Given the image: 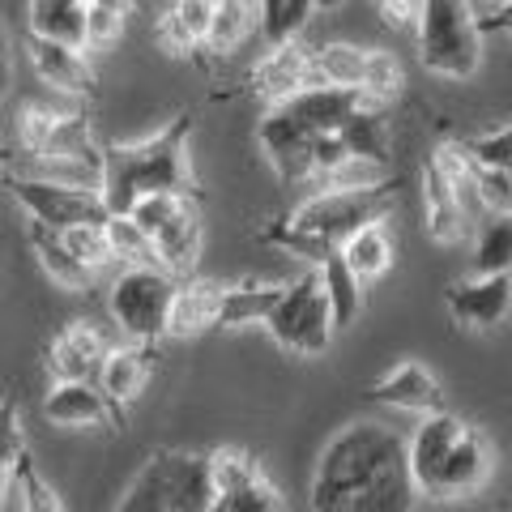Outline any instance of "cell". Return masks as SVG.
<instances>
[{
    "instance_id": "6da1fadb",
    "label": "cell",
    "mask_w": 512,
    "mask_h": 512,
    "mask_svg": "<svg viewBox=\"0 0 512 512\" xmlns=\"http://www.w3.org/2000/svg\"><path fill=\"white\" fill-rule=\"evenodd\" d=\"M414 504L406 440L384 423H350L325 444L312 478V508L402 512Z\"/></svg>"
},
{
    "instance_id": "7a4b0ae2",
    "label": "cell",
    "mask_w": 512,
    "mask_h": 512,
    "mask_svg": "<svg viewBox=\"0 0 512 512\" xmlns=\"http://www.w3.org/2000/svg\"><path fill=\"white\" fill-rule=\"evenodd\" d=\"M188 137L192 111H180L163 133H154L137 146H111L99 154V197L107 214H128L141 192H175V197H197L188 167Z\"/></svg>"
},
{
    "instance_id": "3957f363",
    "label": "cell",
    "mask_w": 512,
    "mask_h": 512,
    "mask_svg": "<svg viewBox=\"0 0 512 512\" xmlns=\"http://www.w3.org/2000/svg\"><path fill=\"white\" fill-rule=\"evenodd\" d=\"M210 504V461L180 448L154 453L120 500L124 512H210Z\"/></svg>"
},
{
    "instance_id": "277c9868",
    "label": "cell",
    "mask_w": 512,
    "mask_h": 512,
    "mask_svg": "<svg viewBox=\"0 0 512 512\" xmlns=\"http://www.w3.org/2000/svg\"><path fill=\"white\" fill-rule=\"evenodd\" d=\"M419 60L427 73H440L448 82H466L483 64V35L470 18L466 0H419Z\"/></svg>"
},
{
    "instance_id": "5b68a950",
    "label": "cell",
    "mask_w": 512,
    "mask_h": 512,
    "mask_svg": "<svg viewBox=\"0 0 512 512\" xmlns=\"http://www.w3.org/2000/svg\"><path fill=\"white\" fill-rule=\"evenodd\" d=\"M397 205V184L380 180V184H363V188H325L312 201H303L299 210L286 218V227L316 239V244L338 248L342 239L363 227V222H384Z\"/></svg>"
},
{
    "instance_id": "8992f818",
    "label": "cell",
    "mask_w": 512,
    "mask_h": 512,
    "mask_svg": "<svg viewBox=\"0 0 512 512\" xmlns=\"http://www.w3.org/2000/svg\"><path fill=\"white\" fill-rule=\"evenodd\" d=\"M265 325L274 333V342L295 350V355H320V350L329 346L333 316H329V299L320 291L316 269L295 278L291 286H282V295H278L274 308H269Z\"/></svg>"
},
{
    "instance_id": "52a82bcc",
    "label": "cell",
    "mask_w": 512,
    "mask_h": 512,
    "mask_svg": "<svg viewBox=\"0 0 512 512\" xmlns=\"http://www.w3.org/2000/svg\"><path fill=\"white\" fill-rule=\"evenodd\" d=\"M175 282L167 269L158 265H128L124 274L111 282V316L120 320L124 333L141 342L167 338V308H171Z\"/></svg>"
},
{
    "instance_id": "ba28073f",
    "label": "cell",
    "mask_w": 512,
    "mask_h": 512,
    "mask_svg": "<svg viewBox=\"0 0 512 512\" xmlns=\"http://www.w3.org/2000/svg\"><path fill=\"white\" fill-rule=\"evenodd\" d=\"M205 461H210V487H214L210 512H282L286 508L278 487L269 483L265 470L248 453L218 448Z\"/></svg>"
},
{
    "instance_id": "9c48e42d",
    "label": "cell",
    "mask_w": 512,
    "mask_h": 512,
    "mask_svg": "<svg viewBox=\"0 0 512 512\" xmlns=\"http://www.w3.org/2000/svg\"><path fill=\"white\" fill-rule=\"evenodd\" d=\"M13 197L26 205L30 218L47 222V227H77V222H103L107 205L99 197V188L86 184H64V180H13Z\"/></svg>"
},
{
    "instance_id": "30bf717a",
    "label": "cell",
    "mask_w": 512,
    "mask_h": 512,
    "mask_svg": "<svg viewBox=\"0 0 512 512\" xmlns=\"http://www.w3.org/2000/svg\"><path fill=\"white\" fill-rule=\"evenodd\" d=\"M444 303L453 312L457 325H470V329H495L512 308V278L508 269L500 274H478L470 282H453L444 291Z\"/></svg>"
},
{
    "instance_id": "8fae6325",
    "label": "cell",
    "mask_w": 512,
    "mask_h": 512,
    "mask_svg": "<svg viewBox=\"0 0 512 512\" xmlns=\"http://www.w3.org/2000/svg\"><path fill=\"white\" fill-rule=\"evenodd\" d=\"M491 478V444L483 431H474L461 423L457 440L448 444V457L436 478V500H461V495H474Z\"/></svg>"
},
{
    "instance_id": "7c38bea8",
    "label": "cell",
    "mask_w": 512,
    "mask_h": 512,
    "mask_svg": "<svg viewBox=\"0 0 512 512\" xmlns=\"http://www.w3.org/2000/svg\"><path fill=\"white\" fill-rule=\"evenodd\" d=\"M461 431V419H453L448 410H436V414H423L419 431L406 440V466H410V483L414 491L431 495L436 491V478H440V466L448 457V444L457 440Z\"/></svg>"
},
{
    "instance_id": "4fadbf2b",
    "label": "cell",
    "mask_w": 512,
    "mask_h": 512,
    "mask_svg": "<svg viewBox=\"0 0 512 512\" xmlns=\"http://www.w3.org/2000/svg\"><path fill=\"white\" fill-rule=\"evenodd\" d=\"M26 52H30V64H35V73H39L52 90H64V94H94V69H90V60L82 56V47L60 43V39H47V35H30V39H26Z\"/></svg>"
},
{
    "instance_id": "5bb4252c",
    "label": "cell",
    "mask_w": 512,
    "mask_h": 512,
    "mask_svg": "<svg viewBox=\"0 0 512 512\" xmlns=\"http://www.w3.org/2000/svg\"><path fill=\"white\" fill-rule=\"evenodd\" d=\"M150 372H154V355L146 346H120V350H107L103 355V363H99V372L94 376H99V393L107 397L116 423H124V406L141 397Z\"/></svg>"
},
{
    "instance_id": "9a60e30c",
    "label": "cell",
    "mask_w": 512,
    "mask_h": 512,
    "mask_svg": "<svg viewBox=\"0 0 512 512\" xmlns=\"http://www.w3.org/2000/svg\"><path fill=\"white\" fill-rule=\"evenodd\" d=\"M372 402L393 406V410H414V414H436L448 410V397L440 389V380L427 372L423 363H402L389 376H380L372 384Z\"/></svg>"
},
{
    "instance_id": "2e32d148",
    "label": "cell",
    "mask_w": 512,
    "mask_h": 512,
    "mask_svg": "<svg viewBox=\"0 0 512 512\" xmlns=\"http://www.w3.org/2000/svg\"><path fill=\"white\" fill-rule=\"evenodd\" d=\"M154 244V261L167 269V274H192L197 269V256H201V218H197V205L192 197H184L175 205V214L150 235Z\"/></svg>"
},
{
    "instance_id": "e0dca14e",
    "label": "cell",
    "mask_w": 512,
    "mask_h": 512,
    "mask_svg": "<svg viewBox=\"0 0 512 512\" xmlns=\"http://www.w3.org/2000/svg\"><path fill=\"white\" fill-rule=\"evenodd\" d=\"M303 86H312V52L299 47L295 39L274 43V52L252 69V90L269 103H278V99H286V94H295Z\"/></svg>"
},
{
    "instance_id": "ac0fdd59",
    "label": "cell",
    "mask_w": 512,
    "mask_h": 512,
    "mask_svg": "<svg viewBox=\"0 0 512 512\" xmlns=\"http://www.w3.org/2000/svg\"><path fill=\"white\" fill-rule=\"evenodd\" d=\"M423 201H427V235L436 239V244H466L470 239V218L466 210L457 205V192L448 188L444 171L436 167V158L427 163L423 171Z\"/></svg>"
},
{
    "instance_id": "d6986e66",
    "label": "cell",
    "mask_w": 512,
    "mask_h": 512,
    "mask_svg": "<svg viewBox=\"0 0 512 512\" xmlns=\"http://www.w3.org/2000/svg\"><path fill=\"white\" fill-rule=\"evenodd\" d=\"M43 414L60 427H90V423H107L116 419L107 406V397L99 393L94 380H60L43 402Z\"/></svg>"
},
{
    "instance_id": "ffe728a7",
    "label": "cell",
    "mask_w": 512,
    "mask_h": 512,
    "mask_svg": "<svg viewBox=\"0 0 512 512\" xmlns=\"http://www.w3.org/2000/svg\"><path fill=\"white\" fill-rule=\"evenodd\" d=\"M218 303H222V286L218 282L175 286L171 308H167V338H197V333L214 329Z\"/></svg>"
},
{
    "instance_id": "44dd1931",
    "label": "cell",
    "mask_w": 512,
    "mask_h": 512,
    "mask_svg": "<svg viewBox=\"0 0 512 512\" xmlns=\"http://www.w3.org/2000/svg\"><path fill=\"white\" fill-rule=\"evenodd\" d=\"M256 26H261V9H256V0H214L201 47H210L214 56H231L256 35Z\"/></svg>"
},
{
    "instance_id": "7402d4cb",
    "label": "cell",
    "mask_w": 512,
    "mask_h": 512,
    "mask_svg": "<svg viewBox=\"0 0 512 512\" xmlns=\"http://www.w3.org/2000/svg\"><path fill=\"white\" fill-rule=\"evenodd\" d=\"M316 278H320V291L329 299V316H333V329H346L355 325L359 312H363V282L350 274V265L342 261V252L333 248L316 261Z\"/></svg>"
},
{
    "instance_id": "603a6c76",
    "label": "cell",
    "mask_w": 512,
    "mask_h": 512,
    "mask_svg": "<svg viewBox=\"0 0 512 512\" xmlns=\"http://www.w3.org/2000/svg\"><path fill=\"white\" fill-rule=\"evenodd\" d=\"M342 261L350 265V274H355L359 282H372L380 274H389V265H393V239L389 231H384V222H363V227L350 231L342 244Z\"/></svg>"
},
{
    "instance_id": "cb8c5ba5",
    "label": "cell",
    "mask_w": 512,
    "mask_h": 512,
    "mask_svg": "<svg viewBox=\"0 0 512 512\" xmlns=\"http://www.w3.org/2000/svg\"><path fill=\"white\" fill-rule=\"evenodd\" d=\"M30 244H35L39 252V265L52 274V282H60L64 291H86L90 278H94V269H86L77 256L69 252V244L60 239L56 227H47V222L39 218H30Z\"/></svg>"
},
{
    "instance_id": "d4e9b609",
    "label": "cell",
    "mask_w": 512,
    "mask_h": 512,
    "mask_svg": "<svg viewBox=\"0 0 512 512\" xmlns=\"http://www.w3.org/2000/svg\"><path fill=\"white\" fill-rule=\"evenodd\" d=\"M86 5L90 0H30V35L86 47Z\"/></svg>"
},
{
    "instance_id": "484cf974",
    "label": "cell",
    "mask_w": 512,
    "mask_h": 512,
    "mask_svg": "<svg viewBox=\"0 0 512 512\" xmlns=\"http://www.w3.org/2000/svg\"><path fill=\"white\" fill-rule=\"evenodd\" d=\"M0 508H18V512H60V495L52 491L39 478V466L30 461V453L22 448L18 461L9 466V478H5V504Z\"/></svg>"
},
{
    "instance_id": "4316f807",
    "label": "cell",
    "mask_w": 512,
    "mask_h": 512,
    "mask_svg": "<svg viewBox=\"0 0 512 512\" xmlns=\"http://www.w3.org/2000/svg\"><path fill=\"white\" fill-rule=\"evenodd\" d=\"M210 5L214 0H175L158 22V39H163L167 52L184 56L192 47L205 43V26H210Z\"/></svg>"
},
{
    "instance_id": "83f0119b",
    "label": "cell",
    "mask_w": 512,
    "mask_h": 512,
    "mask_svg": "<svg viewBox=\"0 0 512 512\" xmlns=\"http://www.w3.org/2000/svg\"><path fill=\"white\" fill-rule=\"evenodd\" d=\"M363 64H367V47H355V43L312 47V86H346V90H359Z\"/></svg>"
},
{
    "instance_id": "f1b7e54d",
    "label": "cell",
    "mask_w": 512,
    "mask_h": 512,
    "mask_svg": "<svg viewBox=\"0 0 512 512\" xmlns=\"http://www.w3.org/2000/svg\"><path fill=\"white\" fill-rule=\"evenodd\" d=\"M282 286H222V303H218V320L214 329H235V325H252V320H265L269 308L278 303Z\"/></svg>"
},
{
    "instance_id": "f546056e",
    "label": "cell",
    "mask_w": 512,
    "mask_h": 512,
    "mask_svg": "<svg viewBox=\"0 0 512 512\" xmlns=\"http://www.w3.org/2000/svg\"><path fill=\"white\" fill-rule=\"evenodd\" d=\"M384 103H367L359 107L355 116H346V124L338 128L346 150L355 158H372V163L389 167V128H384V116H380Z\"/></svg>"
},
{
    "instance_id": "4dcf8cb0",
    "label": "cell",
    "mask_w": 512,
    "mask_h": 512,
    "mask_svg": "<svg viewBox=\"0 0 512 512\" xmlns=\"http://www.w3.org/2000/svg\"><path fill=\"white\" fill-rule=\"evenodd\" d=\"M256 9H261V35L265 43H286V39H299V30L308 26L312 18V0H256Z\"/></svg>"
},
{
    "instance_id": "1f68e13d",
    "label": "cell",
    "mask_w": 512,
    "mask_h": 512,
    "mask_svg": "<svg viewBox=\"0 0 512 512\" xmlns=\"http://www.w3.org/2000/svg\"><path fill=\"white\" fill-rule=\"evenodd\" d=\"M103 235L111 244V256H120V261H128V265H158L150 235L141 231L128 214H107L103 218Z\"/></svg>"
},
{
    "instance_id": "d6a6232c",
    "label": "cell",
    "mask_w": 512,
    "mask_h": 512,
    "mask_svg": "<svg viewBox=\"0 0 512 512\" xmlns=\"http://www.w3.org/2000/svg\"><path fill=\"white\" fill-rule=\"evenodd\" d=\"M406 86V73H402V60H397L393 52H376V47H367V64H363V82L359 90L367 94V99L376 103H393L397 90Z\"/></svg>"
},
{
    "instance_id": "836d02e7",
    "label": "cell",
    "mask_w": 512,
    "mask_h": 512,
    "mask_svg": "<svg viewBox=\"0 0 512 512\" xmlns=\"http://www.w3.org/2000/svg\"><path fill=\"white\" fill-rule=\"evenodd\" d=\"M508 265H512V227H508V214H487L483 239H478L474 269H478V274H500V269H508Z\"/></svg>"
},
{
    "instance_id": "e575fe53",
    "label": "cell",
    "mask_w": 512,
    "mask_h": 512,
    "mask_svg": "<svg viewBox=\"0 0 512 512\" xmlns=\"http://www.w3.org/2000/svg\"><path fill=\"white\" fill-rule=\"evenodd\" d=\"M60 239L69 244V252H73L86 269H94V274H99L103 265L116 261V256H111L107 235H103V222H77V227H64Z\"/></svg>"
},
{
    "instance_id": "d590c367",
    "label": "cell",
    "mask_w": 512,
    "mask_h": 512,
    "mask_svg": "<svg viewBox=\"0 0 512 512\" xmlns=\"http://www.w3.org/2000/svg\"><path fill=\"white\" fill-rule=\"evenodd\" d=\"M466 158L474 167H508L512 163V124L491 128L483 137H470V141H457Z\"/></svg>"
},
{
    "instance_id": "8d00e7d4",
    "label": "cell",
    "mask_w": 512,
    "mask_h": 512,
    "mask_svg": "<svg viewBox=\"0 0 512 512\" xmlns=\"http://www.w3.org/2000/svg\"><path fill=\"white\" fill-rule=\"evenodd\" d=\"M474 188H478V201H483V214H508L512 210L508 167H474Z\"/></svg>"
},
{
    "instance_id": "74e56055",
    "label": "cell",
    "mask_w": 512,
    "mask_h": 512,
    "mask_svg": "<svg viewBox=\"0 0 512 512\" xmlns=\"http://www.w3.org/2000/svg\"><path fill=\"white\" fill-rule=\"evenodd\" d=\"M180 201H184V197H175V192H141V197L128 205V218H133L146 235H154V231L175 214V205H180Z\"/></svg>"
},
{
    "instance_id": "f35d334b",
    "label": "cell",
    "mask_w": 512,
    "mask_h": 512,
    "mask_svg": "<svg viewBox=\"0 0 512 512\" xmlns=\"http://www.w3.org/2000/svg\"><path fill=\"white\" fill-rule=\"evenodd\" d=\"M47 367H52L56 380H94V367L77 355V346L64 338V333L52 342V350H47Z\"/></svg>"
},
{
    "instance_id": "ab89813d",
    "label": "cell",
    "mask_w": 512,
    "mask_h": 512,
    "mask_svg": "<svg viewBox=\"0 0 512 512\" xmlns=\"http://www.w3.org/2000/svg\"><path fill=\"white\" fill-rule=\"evenodd\" d=\"M22 448H26V440H22V423H18V402L0 397V470H9Z\"/></svg>"
},
{
    "instance_id": "60d3db41",
    "label": "cell",
    "mask_w": 512,
    "mask_h": 512,
    "mask_svg": "<svg viewBox=\"0 0 512 512\" xmlns=\"http://www.w3.org/2000/svg\"><path fill=\"white\" fill-rule=\"evenodd\" d=\"M124 35V18L120 13H111L103 5H86V47H111Z\"/></svg>"
},
{
    "instance_id": "b9f144b4",
    "label": "cell",
    "mask_w": 512,
    "mask_h": 512,
    "mask_svg": "<svg viewBox=\"0 0 512 512\" xmlns=\"http://www.w3.org/2000/svg\"><path fill=\"white\" fill-rule=\"evenodd\" d=\"M64 338H69L73 346H77V355H82L90 367H94V372H99V363H103V355H107V338H103V333L99 329H94V325H86V320H73V325L69 329H64Z\"/></svg>"
},
{
    "instance_id": "7bdbcfd3",
    "label": "cell",
    "mask_w": 512,
    "mask_h": 512,
    "mask_svg": "<svg viewBox=\"0 0 512 512\" xmlns=\"http://www.w3.org/2000/svg\"><path fill=\"white\" fill-rule=\"evenodd\" d=\"M56 116H60V111H52V107H39V103L22 111V146H26L30 154H35V150L43 146V141H47V133H52Z\"/></svg>"
},
{
    "instance_id": "ee69618b",
    "label": "cell",
    "mask_w": 512,
    "mask_h": 512,
    "mask_svg": "<svg viewBox=\"0 0 512 512\" xmlns=\"http://www.w3.org/2000/svg\"><path fill=\"white\" fill-rule=\"evenodd\" d=\"M470 5V18L478 26V35H491V30H508V13H512V0H466Z\"/></svg>"
},
{
    "instance_id": "f6af8a7d",
    "label": "cell",
    "mask_w": 512,
    "mask_h": 512,
    "mask_svg": "<svg viewBox=\"0 0 512 512\" xmlns=\"http://www.w3.org/2000/svg\"><path fill=\"white\" fill-rule=\"evenodd\" d=\"M9 86H13V35H9V26L0 22V103H5Z\"/></svg>"
},
{
    "instance_id": "bcb514c9",
    "label": "cell",
    "mask_w": 512,
    "mask_h": 512,
    "mask_svg": "<svg viewBox=\"0 0 512 512\" xmlns=\"http://www.w3.org/2000/svg\"><path fill=\"white\" fill-rule=\"evenodd\" d=\"M376 9L384 13V22H389V26H406V22H414L419 0H376Z\"/></svg>"
},
{
    "instance_id": "7dc6e473",
    "label": "cell",
    "mask_w": 512,
    "mask_h": 512,
    "mask_svg": "<svg viewBox=\"0 0 512 512\" xmlns=\"http://www.w3.org/2000/svg\"><path fill=\"white\" fill-rule=\"evenodd\" d=\"M94 5H103V9H111V13H120V18H128V9H133L137 0H94Z\"/></svg>"
},
{
    "instance_id": "c3c4849f",
    "label": "cell",
    "mask_w": 512,
    "mask_h": 512,
    "mask_svg": "<svg viewBox=\"0 0 512 512\" xmlns=\"http://www.w3.org/2000/svg\"><path fill=\"white\" fill-rule=\"evenodd\" d=\"M338 5H346V0H312V9H338Z\"/></svg>"
},
{
    "instance_id": "681fc988",
    "label": "cell",
    "mask_w": 512,
    "mask_h": 512,
    "mask_svg": "<svg viewBox=\"0 0 512 512\" xmlns=\"http://www.w3.org/2000/svg\"><path fill=\"white\" fill-rule=\"evenodd\" d=\"M5 478H9V470H0V504H5Z\"/></svg>"
},
{
    "instance_id": "f907efd6",
    "label": "cell",
    "mask_w": 512,
    "mask_h": 512,
    "mask_svg": "<svg viewBox=\"0 0 512 512\" xmlns=\"http://www.w3.org/2000/svg\"><path fill=\"white\" fill-rule=\"evenodd\" d=\"M0 163H5V150H0Z\"/></svg>"
}]
</instances>
